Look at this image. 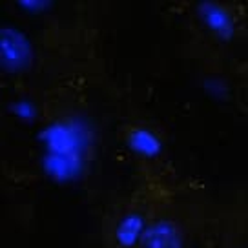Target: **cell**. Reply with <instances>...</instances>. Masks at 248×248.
Listing matches in <instances>:
<instances>
[{"mask_svg": "<svg viewBox=\"0 0 248 248\" xmlns=\"http://www.w3.org/2000/svg\"><path fill=\"white\" fill-rule=\"evenodd\" d=\"M124 140L135 154L140 155V157H146V159L159 157L161 150H163L161 137L154 130H150L146 126H140V124L126 126L124 128Z\"/></svg>", "mask_w": 248, "mask_h": 248, "instance_id": "obj_3", "label": "cell"}, {"mask_svg": "<svg viewBox=\"0 0 248 248\" xmlns=\"http://www.w3.org/2000/svg\"><path fill=\"white\" fill-rule=\"evenodd\" d=\"M139 248H186L185 233L175 221L159 217L148 223Z\"/></svg>", "mask_w": 248, "mask_h": 248, "instance_id": "obj_1", "label": "cell"}, {"mask_svg": "<svg viewBox=\"0 0 248 248\" xmlns=\"http://www.w3.org/2000/svg\"><path fill=\"white\" fill-rule=\"evenodd\" d=\"M201 15L204 24L210 30L221 35V37H230L233 31V20L230 16V11L217 4H206L201 8Z\"/></svg>", "mask_w": 248, "mask_h": 248, "instance_id": "obj_4", "label": "cell"}, {"mask_svg": "<svg viewBox=\"0 0 248 248\" xmlns=\"http://www.w3.org/2000/svg\"><path fill=\"white\" fill-rule=\"evenodd\" d=\"M148 219L142 208H130L123 212L113 226V241L119 248H135L146 232Z\"/></svg>", "mask_w": 248, "mask_h": 248, "instance_id": "obj_2", "label": "cell"}]
</instances>
